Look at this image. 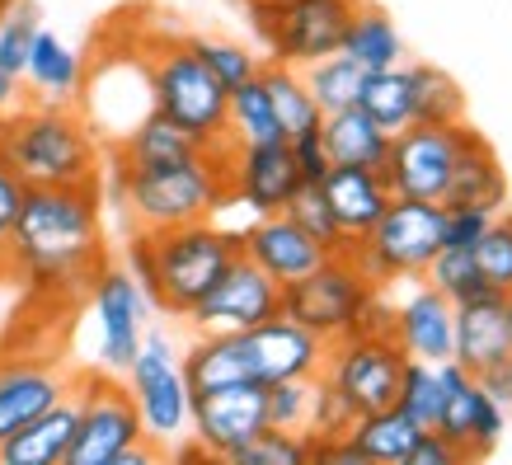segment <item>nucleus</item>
<instances>
[{"mask_svg": "<svg viewBox=\"0 0 512 465\" xmlns=\"http://www.w3.org/2000/svg\"><path fill=\"white\" fill-rule=\"evenodd\" d=\"M442 207H484V212H503L508 207V174L498 165L494 146L475 127H470L466 146L456 155V170H451Z\"/></svg>", "mask_w": 512, "mask_h": 465, "instance_id": "393cba45", "label": "nucleus"}, {"mask_svg": "<svg viewBox=\"0 0 512 465\" xmlns=\"http://www.w3.org/2000/svg\"><path fill=\"white\" fill-rule=\"evenodd\" d=\"M301 76H306V90H311V99L320 104V113H339V109H353L357 99H362V80H367V71H362L353 57L329 52V57H320V62L301 66Z\"/></svg>", "mask_w": 512, "mask_h": 465, "instance_id": "f704fd0d", "label": "nucleus"}, {"mask_svg": "<svg viewBox=\"0 0 512 465\" xmlns=\"http://www.w3.org/2000/svg\"><path fill=\"white\" fill-rule=\"evenodd\" d=\"M127 395L137 404L141 433L151 437L156 447H170L179 437H188V414H193V390L184 381V367H179V353H174L170 334L160 329H146L132 367H127Z\"/></svg>", "mask_w": 512, "mask_h": 465, "instance_id": "6e6552de", "label": "nucleus"}, {"mask_svg": "<svg viewBox=\"0 0 512 465\" xmlns=\"http://www.w3.org/2000/svg\"><path fill=\"white\" fill-rule=\"evenodd\" d=\"M357 5L362 0H259V5H249V15L273 52V62L311 66L329 52H339L343 29Z\"/></svg>", "mask_w": 512, "mask_h": 465, "instance_id": "1a4fd4ad", "label": "nucleus"}, {"mask_svg": "<svg viewBox=\"0 0 512 465\" xmlns=\"http://www.w3.org/2000/svg\"><path fill=\"white\" fill-rule=\"evenodd\" d=\"M15 104H19V80L0 71V118H5L10 109H15Z\"/></svg>", "mask_w": 512, "mask_h": 465, "instance_id": "3c124183", "label": "nucleus"}, {"mask_svg": "<svg viewBox=\"0 0 512 465\" xmlns=\"http://www.w3.org/2000/svg\"><path fill=\"white\" fill-rule=\"evenodd\" d=\"M235 254H240V231H221L212 217L170 231H132L127 240L132 278L146 287L151 306L174 320H184L212 292V282L231 268Z\"/></svg>", "mask_w": 512, "mask_h": 465, "instance_id": "f03ea898", "label": "nucleus"}, {"mask_svg": "<svg viewBox=\"0 0 512 465\" xmlns=\"http://www.w3.org/2000/svg\"><path fill=\"white\" fill-rule=\"evenodd\" d=\"M498 212H484V207H442V245L451 249H475L480 235L494 226Z\"/></svg>", "mask_w": 512, "mask_h": 465, "instance_id": "a18cd8bd", "label": "nucleus"}, {"mask_svg": "<svg viewBox=\"0 0 512 465\" xmlns=\"http://www.w3.org/2000/svg\"><path fill=\"white\" fill-rule=\"evenodd\" d=\"M0 259H5V278L24 282L38 296H85L94 273L109 264L99 184L24 188Z\"/></svg>", "mask_w": 512, "mask_h": 465, "instance_id": "f257e3e1", "label": "nucleus"}, {"mask_svg": "<svg viewBox=\"0 0 512 465\" xmlns=\"http://www.w3.org/2000/svg\"><path fill=\"white\" fill-rule=\"evenodd\" d=\"M470 137V123H409L404 132L390 137L386 165H381V179H386L390 198H414V202H442L451 184V170H456V155Z\"/></svg>", "mask_w": 512, "mask_h": 465, "instance_id": "9b49d317", "label": "nucleus"}, {"mask_svg": "<svg viewBox=\"0 0 512 465\" xmlns=\"http://www.w3.org/2000/svg\"><path fill=\"white\" fill-rule=\"evenodd\" d=\"M320 141L329 151V165H362V170H381L390 151V137L357 109H339L320 118Z\"/></svg>", "mask_w": 512, "mask_h": 465, "instance_id": "cd10ccee", "label": "nucleus"}, {"mask_svg": "<svg viewBox=\"0 0 512 465\" xmlns=\"http://www.w3.org/2000/svg\"><path fill=\"white\" fill-rule=\"evenodd\" d=\"M320 193H325L329 212H334L348 245L372 231L381 212L390 207V188L381 179V170H362V165H329V174L320 179Z\"/></svg>", "mask_w": 512, "mask_h": 465, "instance_id": "4be33fe9", "label": "nucleus"}, {"mask_svg": "<svg viewBox=\"0 0 512 465\" xmlns=\"http://www.w3.org/2000/svg\"><path fill=\"white\" fill-rule=\"evenodd\" d=\"M19 202H24V179L0 160V245H5V235H10V226L19 217Z\"/></svg>", "mask_w": 512, "mask_h": 465, "instance_id": "09e8293b", "label": "nucleus"}, {"mask_svg": "<svg viewBox=\"0 0 512 465\" xmlns=\"http://www.w3.org/2000/svg\"><path fill=\"white\" fill-rule=\"evenodd\" d=\"M376 292H381V287H376L348 254H329L325 264L311 268L306 278H296L282 287V315H292L296 325H306L315 339L339 343L362 329Z\"/></svg>", "mask_w": 512, "mask_h": 465, "instance_id": "0eeeda50", "label": "nucleus"}, {"mask_svg": "<svg viewBox=\"0 0 512 465\" xmlns=\"http://www.w3.org/2000/svg\"><path fill=\"white\" fill-rule=\"evenodd\" d=\"M437 249H442V202L390 198L381 221L343 254L386 292L390 282H419Z\"/></svg>", "mask_w": 512, "mask_h": 465, "instance_id": "423d86ee", "label": "nucleus"}, {"mask_svg": "<svg viewBox=\"0 0 512 465\" xmlns=\"http://www.w3.org/2000/svg\"><path fill=\"white\" fill-rule=\"evenodd\" d=\"M456 461H466V456L456 451V442H451L447 433H437V428H423V433L414 437L404 465H456Z\"/></svg>", "mask_w": 512, "mask_h": 465, "instance_id": "de8ad7c7", "label": "nucleus"}, {"mask_svg": "<svg viewBox=\"0 0 512 465\" xmlns=\"http://www.w3.org/2000/svg\"><path fill=\"white\" fill-rule=\"evenodd\" d=\"M76 442L66 451V465H113L118 451L132 447L141 433L137 404L127 395V381L113 372H76Z\"/></svg>", "mask_w": 512, "mask_h": 465, "instance_id": "9d476101", "label": "nucleus"}, {"mask_svg": "<svg viewBox=\"0 0 512 465\" xmlns=\"http://www.w3.org/2000/svg\"><path fill=\"white\" fill-rule=\"evenodd\" d=\"M240 254H245L249 264L264 268L273 282H282V287L306 278L311 268H320L329 259V249L315 235L301 231L287 212H268L249 231H240Z\"/></svg>", "mask_w": 512, "mask_h": 465, "instance_id": "aec40b11", "label": "nucleus"}, {"mask_svg": "<svg viewBox=\"0 0 512 465\" xmlns=\"http://www.w3.org/2000/svg\"><path fill=\"white\" fill-rule=\"evenodd\" d=\"M193 151H207L188 137L184 127H174L170 118H160L156 109L146 113L137 127H127L123 141L113 146V160L118 165H170V160H184Z\"/></svg>", "mask_w": 512, "mask_h": 465, "instance_id": "7c9ffc66", "label": "nucleus"}, {"mask_svg": "<svg viewBox=\"0 0 512 465\" xmlns=\"http://www.w3.org/2000/svg\"><path fill=\"white\" fill-rule=\"evenodd\" d=\"M71 442H76V395L57 400L10 442H0V465H66Z\"/></svg>", "mask_w": 512, "mask_h": 465, "instance_id": "a878e982", "label": "nucleus"}, {"mask_svg": "<svg viewBox=\"0 0 512 465\" xmlns=\"http://www.w3.org/2000/svg\"><path fill=\"white\" fill-rule=\"evenodd\" d=\"M475 381H480V386L489 390L503 409H508V419H512V353L498 357V362H489L484 372H475Z\"/></svg>", "mask_w": 512, "mask_h": 465, "instance_id": "8fccbe9b", "label": "nucleus"}, {"mask_svg": "<svg viewBox=\"0 0 512 465\" xmlns=\"http://www.w3.org/2000/svg\"><path fill=\"white\" fill-rule=\"evenodd\" d=\"M287 146H292V160H296V170H301L306 184H320V179L329 174V151H325V141H320V127L296 132Z\"/></svg>", "mask_w": 512, "mask_h": 465, "instance_id": "49530a36", "label": "nucleus"}, {"mask_svg": "<svg viewBox=\"0 0 512 465\" xmlns=\"http://www.w3.org/2000/svg\"><path fill=\"white\" fill-rule=\"evenodd\" d=\"M512 353V329H508V310L498 292H480L456 306V353L451 362H461L470 376L484 372L489 362Z\"/></svg>", "mask_w": 512, "mask_h": 465, "instance_id": "5701e85b", "label": "nucleus"}, {"mask_svg": "<svg viewBox=\"0 0 512 465\" xmlns=\"http://www.w3.org/2000/svg\"><path fill=\"white\" fill-rule=\"evenodd\" d=\"M43 29L38 24V10L33 0H10L5 15H0V71L5 76H24V62H29V47H33V33Z\"/></svg>", "mask_w": 512, "mask_h": 465, "instance_id": "a19ab883", "label": "nucleus"}, {"mask_svg": "<svg viewBox=\"0 0 512 465\" xmlns=\"http://www.w3.org/2000/svg\"><path fill=\"white\" fill-rule=\"evenodd\" d=\"M90 306L99 320V367L113 376H123L137 357L146 329H151V296L132 278V268L104 264L90 282Z\"/></svg>", "mask_w": 512, "mask_h": 465, "instance_id": "ddd939ff", "label": "nucleus"}, {"mask_svg": "<svg viewBox=\"0 0 512 465\" xmlns=\"http://www.w3.org/2000/svg\"><path fill=\"white\" fill-rule=\"evenodd\" d=\"M357 109L367 113L386 137L404 132V127L414 123V85H409V66L400 62V66H386V71H367Z\"/></svg>", "mask_w": 512, "mask_h": 465, "instance_id": "2f4dec72", "label": "nucleus"}, {"mask_svg": "<svg viewBox=\"0 0 512 465\" xmlns=\"http://www.w3.org/2000/svg\"><path fill=\"white\" fill-rule=\"evenodd\" d=\"M226 141L231 146H259V141H287L278 123V109L268 99L264 80L249 76L245 85H235L226 99Z\"/></svg>", "mask_w": 512, "mask_h": 465, "instance_id": "473e14b6", "label": "nucleus"}, {"mask_svg": "<svg viewBox=\"0 0 512 465\" xmlns=\"http://www.w3.org/2000/svg\"><path fill=\"white\" fill-rule=\"evenodd\" d=\"M475 264H480V278L489 292L508 296L512 292V212L503 207L494 217V226L480 235L475 245Z\"/></svg>", "mask_w": 512, "mask_h": 465, "instance_id": "ea45409f", "label": "nucleus"}, {"mask_svg": "<svg viewBox=\"0 0 512 465\" xmlns=\"http://www.w3.org/2000/svg\"><path fill=\"white\" fill-rule=\"evenodd\" d=\"M5 5H10V0H0V15H5Z\"/></svg>", "mask_w": 512, "mask_h": 465, "instance_id": "5fc2aeb1", "label": "nucleus"}, {"mask_svg": "<svg viewBox=\"0 0 512 465\" xmlns=\"http://www.w3.org/2000/svg\"><path fill=\"white\" fill-rule=\"evenodd\" d=\"M249 5H259V0H249Z\"/></svg>", "mask_w": 512, "mask_h": 465, "instance_id": "6e6d98bb", "label": "nucleus"}, {"mask_svg": "<svg viewBox=\"0 0 512 465\" xmlns=\"http://www.w3.org/2000/svg\"><path fill=\"white\" fill-rule=\"evenodd\" d=\"M268 428V404L264 386H221L193 395V414H188V437L202 451V461H231L235 451L254 442Z\"/></svg>", "mask_w": 512, "mask_h": 465, "instance_id": "4468645a", "label": "nucleus"}, {"mask_svg": "<svg viewBox=\"0 0 512 465\" xmlns=\"http://www.w3.org/2000/svg\"><path fill=\"white\" fill-rule=\"evenodd\" d=\"M188 43H193V52L207 62V71H212L226 90L245 85L249 76H259V57H254L249 47L231 43V38H188Z\"/></svg>", "mask_w": 512, "mask_h": 465, "instance_id": "c03bdc74", "label": "nucleus"}, {"mask_svg": "<svg viewBox=\"0 0 512 465\" xmlns=\"http://www.w3.org/2000/svg\"><path fill=\"white\" fill-rule=\"evenodd\" d=\"M264 404H268V428H287V433H306V437H311L315 376L273 381V386H264Z\"/></svg>", "mask_w": 512, "mask_h": 465, "instance_id": "58836bf2", "label": "nucleus"}, {"mask_svg": "<svg viewBox=\"0 0 512 465\" xmlns=\"http://www.w3.org/2000/svg\"><path fill=\"white\" fill-rule=\"evenodd\" d=\"M339 52L353 57L362 71H386V66L404 62V38L381 5H367V0H362L353 10V19H348V29H343Z\"/></svg>", "mask_w": 512, "mask_h": 465, "instance_id": "c756f323", "label": "nucleus"}, {"mask_svg": "<svg viewBox=\"0 0 512 465\" xmlns=\"http://www.w3.org/2000/svg\"><path fill=\"white\" fill-rule=\"evenodd\" d=\"M226 160L231 146H207L170 165H113V193L123 202L132 231H170L217 217L231 202Z\"/></svg>", "mask_w": 512, "mask_h": 465, "instance_id": "7ed1b4c3", "label": "nucleus"}, {"mask_svg": "<svg viewBox=\"0 0 512 465\" xmlns=\"http://www.w3.org/2000/svg\"><path fill=\"white\" fill-rule=\"evenodd\" d=\"M184 381L193 395L202 390H221V386H245L254 381V362H249V343L245 334H226V329H207L179 353ZM259 386V381H254Z\"/></svg>", "mask_w": 512, "mask_h": 465, "instance_id": "b1692460", "label": "nucleus"}, {"mask_svg": "<svg viewBox=\"0 0 512 465\" xmlns=\"http://www.w3.org/2000/svg\"><path fill=\"white\" fill-rule=\"evenodd\" d=\"M146 90H151V109L174 127H184L198 146H231L226 141L231 90L207 71L188 38H165L146 52Z\"/></svg>", "mask_w": 512, "mask_h": 465, "instance_id": "39448f33", "label": "nucleus"}, {"mask_svg": "<svg viewBox=\"0 0 512 465\" xmlns=\"http://www.w3.org/2000/svg\"><path fill=\"white\" fill-rule=\"evenodd\" d=\"M226 179H231V202H245L254 217L282 212L296 198V188L306 184L292 160L287 141H259V146H231L226 160Z\"/></svg>", "mask_w": 512, "mask_h": 465, "instance_id": "a211bd4d", "label": "nucleus"}, {"mask_svg": "<svg viewBox=\"0 0 512 465\" xmlns=\"http://www.w3.org/2000/svg\"><path fill=\"white\" fill-rule=\"evenodd\" d=\"M409 85H414V123H461L466 118V94L442 66L414 62Z\"/></svg>", "mask_w": 512, "mask_h": 465, "instance_id": "c9c22d12", "label": "nucleus"}, {"mask_svg": "<svg viewBox=\"0 0 512 465\" xmlns=\"http://www.w3.org/2000/svg\"><path fill=\"white\" fill-rule=\"evenodd\" d=\"M259 80H264L268 99H273V109H278V123H282V137L292 141L296 132H311L320 127V104L311 99L306 90V76H301V66H287V62H268L259 66Z\"/></svg>", "mask_w": 512, "mask_h": 465, "instance_id": "72a5a7b5", "label": "nucleus"}, {"mask_svg": "<svg viewBox=\"0 0 512 465\" xmlns=\"http://www.w3.org/2000/svg\"><path fill=\"white\" fill-rule=\"evenodd\" d=\"M226 465H311V437L287 433V428H264V433L245 442Z\"/></svg>", "mask_w": 512, "mask_h": 465, "instance_id": "79ce46f5", "label": "nucleus"}, {"mask_svg": "<svg viewBox=\"0 0 512 465\" xmlns=\"http://www.w3.org/2000/svg\"><path fill=\"white\" fill-rule=\"evenodd\" d=\"M390 339L404 348V357L447 362L456 353V301H447L437 287H428L419 278V287L390 315Z\"/></svg>", "mask_w": 512, "mask_h": 465, "instance_id": "412c9836", "label": "nucleus"}, {"mask_svg": "<svg viewBox=\"0 0 512 465\" xmlns=\"http://www.w3.org/2000/svg\"><path fill=\"white\" fill-rule=\"evenodd\" d=\"M0 160L24 179V188L99 184V141L90 123L57 99L15 104L0 118Z\"/></svg>", "mask_w": 512, "mask_h": 465, "instance_id": "20e7f679", "label": "nucleus"}, {"mask_svg": "<svg viewBox=\"0 0 512 465\" xmlns=\"http://www.w3.org/2000/svg\"><path fill=\"white\" fill-rule=\"evenodd\" d=\"M404 362L409 357H404V348L390 334H348V339L325 348L320 376L353 404V414H372V409L395 404Z\"/></svg>", "mask_w": 512, "mask_h": 465, "instance_id": "f8f14e48", "label": "nucleus"}, {"mask_svg": "<svg viewBox=\"0 0 512 465\" xmlns=\"http://www.w3.org/2000/svg\"><path fill=\"white\" fill-rule=\"evenodd\" d=\"M29 80V90L38 99H57V104H71L80 90V80H85V62H80V52L66 38H57L52 29H38L33 33V47H29V62H24V76Z\"/></svg>", "mask_w": 512, "mask_h": 465, "instance_id": "bb28decb", "label": "nucleus"}, {"mask_svg": "<svg viewBox=\"0 0 512 465\" xmlns=\"http://www.w3.org/2000/svg\"><path fill=\"white\" fill-rule=\"evenodd\" d=\"M0 282H5V259H0Z\"/></svg>", "mask_w": 512, "mask_h": 465, "instance_id": "864d4df0", "label": "nucleus"}, {"mask_svg": "<svg viewBox=\"0 0 512 465\" xmlns=\"http://www.w3.org/2000/svg\"><path fill=\"white\" fill-rule=\"evenodd\" d=\"M282 212H287V217H292L306 235H315L329 254H343V249H348V240H343L339 221H334V212H329V202H325V193H320V184H301V188H296V198L287 202Z\"/></svg>", "mask_w": 512, "mask_h": 465, "instance_id": "37998d69", "label": "nucleus"}, {"mask_svg": "<svg viewBox=\"0 0 512 465\" xmlns=\"http://www.w3.org/2000/svg\"><path fill=\"white\" fill-rule=\"evenodd\" d=\"M273 315H282V282H273L259 264H249L245 254H235L231 268L212 282V292L202 296L184 320L198 334H207V329L245 334V329L264 325Z\"/></svg>", "mask_w": 512, "mask_h": 465, "instance_id": "2eb2a0df", "label": "nucleus"}, {"mask_svg": "<svg viewBox=\"0 0 512 465\" xmlns=\"http://www.w3.org/2000/svg\"><path fill=\"white\" fill-rule=\"evenodd\" d=\"M249 362H254V381L273 386V381H296V376H320L325 367V339H315L306 325H296L292 315H273L264 325L245 329Z\"/></svg>", "mask_w": 512, "mask_h": 465, "instance_id": "6ab92c4d", "label": "nucleus"}, {"mask_svg": "<svg viewBox=\"0 0 512 465\" xmlns=\"http://www.w3.org/2000/svg\"><path fill=\"white\" fill-rule=\"evenodd\" d=\"M503 310H508V329H512V292L503 296Z\"/></svg>", "mask_w": 512, "mask_h": 465, "instance_id": "603ef678", "label": "nucleus"}, {"mask_svg": "<svg viewBox=\"0 0 512 465\" xmlns=\"http://www.w3.org/2000/svg\"><path fill=\"white\" fill-rule=\"evenodd\" d=\"M437 367H442V381H447V404H442L437 433H447L466 461H480V456H489V451L503 442V433H508V409H503L461 362L447 357V362H437Z\"/></svg>", "mask_w": 512, "mask_h": 465, "instance_id": "dca6fc26", "label": "nucleus"}, {"mask_svg": "<svg viewBox=\"0 0 512 465\" xmlns=\"http://www.w3.org/2000/svg\"><path fill=\"white\" fill-rule=\"evenodd\" d=\"M71 386H76V372L62 367L57 357H0V442H10L24 423L66 400Z\"/></svg>", "mask_w": 512, "mask_h": 465, "instance_id": "f3484780", "label": "nucleus"}, {"mask_svg": "<svg viewBox=\"0 0 512 465\" xmlns=\"http://www.w3.org/2000/svg\"><path fill=\"white\" fill-rule=\"evenodd\" d=\"M423 282L428 287H437V292L447 296V301H470V296H480V292H489L484 287V278H480V264H475V249H451V245H442L433 254V264H428V273H423Z\"/></svg>", "mask_w": 512, "mask_h": 465, "instance_id": "4c0bfd02", "label": "nucleus"}, {"mask_svg": "<svg viewBox=\"0 0 512 465\" xmlns=\"http://www.w3.org/2000/svg\"><path fill=\"white\" fill-rule=\"evenodd\" d=\"M409 419L419 423V428H437L442 419V404H447V381H442V367L437 362H419V357H409L404 362V376H400V395H395Z\"/></svg>", "mask_w": 512, "mask_h": 465, "instance_id": "e433bc0d", "label": "nucleus"}, {"mask_svg": "<svg viewBox=\"0 0 512 465\" xmlns=\"http://www.w3.org/2000/svg\"><path fill=\"white\" fill-rule=\"evenodd\" d=\"M423 428L400 404H386V409H372V414H357L353 428H348V442L357 447L362 465H404L409 461V447Z\"/></svg>", "mask_w": 512, "mask_h": 465, "instance_id": "c85d7f7f", "label": "nucleus"}]
</instances>
